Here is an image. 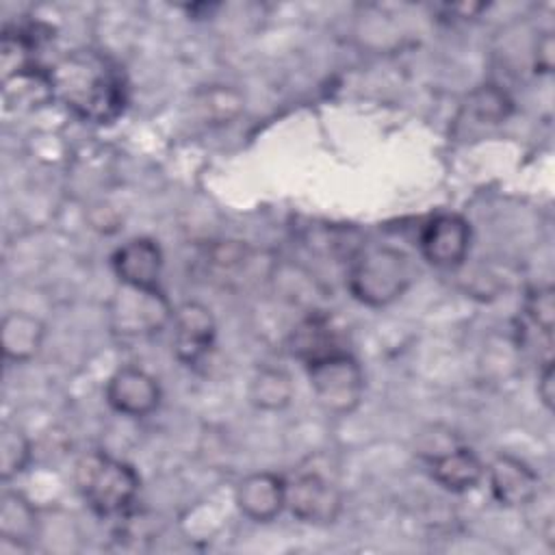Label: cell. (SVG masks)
<instances>
[{
    "instance_id": "cell-16",
    "label": "cell",
    "mask_w": 555,
    "mask_h": 555,
    "mask_svg": "<svg viewBox=\"0 0 555 555\" xmlns=\"http://www.w3.org/2000/svg\"><path fill=\"white\" fill-rule=\"evenodd\" d=\"M37 509L20 492H4L0 499V538L4 544L26 548L37 538Z\"/></svg>"
},
{
    "instance_id": "cell-11",
    "label": "cell",
    "mask_w": 555,
    "mask_h": 555,
    "mask_svg": "<svg viewBox=\"0 0 555 555\" xmlns=\"http://www.w3.org/2000/svg\"><path fill=\"white\" fill-rule=\"evenodd\" d=\"M488 483L492 496L505 507H522L540 492V477L535 470L507 453H501L490 462Z\"/></svg>"
},
{
    "instance_id": "cell-19",
    "label": "cell",
    "mask_w": 555,
    "mask_h": 555,
    "mask_svg": "<svg viewBox=\"0 0 555 555\" xmlns=\"http://www.w3.org/2000/svg\"><path fill=\"white\" fill-rule=\"evenodd\" d=\"M470 111L477 115L479 121L499 124L512 111V100L503 89L496 85H483L470 95Z\"/></svg>"
},
{
    "instance_id": "cell-4",
    "label": "cell",
    "mask_w": 555,
    "mask_h": 555,
    "mask_svg": "<svg viewBox=\"0 0 555 555\" xmlns=\"http://www.w3.org/2000/svg\"><path fill=\"white\" fill-rule=\"evenodd\" d=\"M317 403L327 414H349L360 405L364 373L349 351H340L306 366Z\"/></svg>"
},
{
    "instance_id": "cell-3",
    "label": "cell",
    "mask_w": 555,
    "mask_h": 555,
    "mask_svg": "<svg viewBox=\"0 0 555 555\" xmlns=\"http://www.w3.org/2000/svg\"><path fill=\"white\" fill-rule=\"evenodd\" d=\"M410 258L395 247H366L353 254L347 288L364 306L384 308L397 301L412 284Z\"/></svg>"
},
{
    "instance_id": "cell-18",
    "label": "cell",
    "mask_w": 555,
    "mask_h": 555,
    "mask_svg": "<svg viewBox=\"0 0 555 555\" xmlns=\"http://www.w3.org/2000/svg\"><path fill=\"white\" fill-rule=\"evenodd\" d=\"M30 460V442L26 434L11 425L2 423L0 427V477L9 481L11 477L20 475Z\"/></svg>"
},
{
    "instance_id": "cell-9",
    "label": "cell",
    "mask_w": 555,
    "mask_h": 555,
    "mask_svg": "<svg viewBox=\"0 0 555 555\" xmlns=\"http://www.w3.org/2000/svg\"><path fill=\"white\" fill-rule=\"evenodd\" d=\"M108 405L132 418L152 414L160 403V386L156 377L137 366H121L106 382Z\"/></svg>"
},
{
    "instance_id": "cell-14",
    "label": "cell",
    "mask_w": 555,
    "mask_h": 555,
    "mask_svg": "<svg viewBox=\"0 0 555 555\" xmlns=\"http://www.w3.org/2000/svg\"><path fill=\"white\" fill-rule=\"evenodd\" d=\"M431 477L451 492H466L483 477V464L477 453L460 442L427 457Z\"/></svg>"
},
{
    "instance_id": "cell-21",
    "label": "cell",
    "mask_w": 555,
    "mask_h": 555,
    "mask_svg": "<svg viewBox=\"0 0 555 555\" xmlns=\"http://www.w3.org/2000/svg\"><path fill=\"white\" fill-rule=\"evenodd\" d=\"M553 35L544 33L538 43H535V52H533V67L540 74H548L553 69V61H555V52H553Z\"/></svg>"
},
{
    "instance_id": "cell-22",
    "label": "cell",
    "mask_w": 555,
    "mask_h": 555,
    "mask_svg": "<svg viewBox=\"0 0 555 555\" xmlns=\"http://www.w3.org/2000/svg\"><path fill=\"white\" fill-rule=\"evenodd\" d=\"M538 395L542 399V403L553 410V401H555V371H553V360L546 358L540 377H538Z\"/></svg>"
},
{
    "instance_id": "cell-8",
    "label": "cell",
    "mask_w": 555,
    "mask_h": 555,
    "mask_svg": "<svg viewBox=\"0 0 555 555\" xmlns=\"http://www.w3.org/2000/svg\"><path fill=\"white\" fill-rule=\"evenodd\" d=\"M171 325H173V336H171L173 353L182 364L193 366L212 349L217 323L208 306L199 301L180 304L173 310Z\"/></svg>"
},
{
    "instance_id": "cell-15",
    "label": "cell",
    "mask_w": 555,
    "mask_h": 555,
    "mask_svg": "<svg viewBox=\"0 0 555 555\" xmlns=\"http://www.w3.org/2000/svg\"><path fill=\"white\" fill-rule=\"evenodd\" d=\"M2 351L11 362H28L41 349L46 325L28 312H7L2 319Z\"/></svg>"
},
{
    "instance_id": "cell-2",
    "label": "cell",
    "mask_w": 555,
    "mask_h": 555,
    "mask_svg": "<svg viewBox=\"0 0 555 555\" xmlns=\"http://www.w3.org/2000/svg\"><path fill=\"white\" fill-rule=\"evenodd\" d=\"M76 490L98 516L126 514L139 494L137 470L108 453L89 451L74 466Z\"/></svg>"
},
{
    "instance_id": "cell-7",
    "label": "cell",
    "mask_w": 555,
    "mask_h": 555,
    "mask_svg": "<svg viewBox=\"0 0 555 555\" xmlns=\"http://www.w3.org/2000/svg\"><path fill=\"white\" fill-rule=\"evenodd\" d=\"M470 225L462 215L442 212L436 215L421 230L418 247L427 262L440 269L460 267L468 254Z\"/></svg>"
},
{
    "instance_id": "cell-13",
    "label": "cell",
    "mask_w": 555,
    "mask_h": 555,
    "mask_svg": "<svg viewBox=\"0 0 555 555\" xmlns=\"http://www.w3.org/2000/svg\"><path fill=\"white\" fill-rule=\"evenodd\" d=\"M163 269V251L152 238H130L113 254V271L121 284L156 288Z\"/></svg>"
},
{
    "instance_id": "cell-17",
    "label": "cell",
    "mask_w": 555,
    "mask_h": 555,
    "mask_svg": "<svg viewBox=\"0 0 555 555\" xmlns=\"http://www.w3.org/2000/svg\"><path fill=\"white\" fill-rule=\"evenodd\" d=\"M249 399L260 410H282L293 399V382L282 369L264 366L256 373L249 386Z\"/></svg>"
},
{
    "instance_id": "cell-5",
    "label": "cell",
    "mask_w": 555,
    "mask_h": 555,
    "mask_svg": "<svg viewBox=\"0 0 555 555\" xmlns=\"http://www.w3.org/2000/svg\"><path fill=\"white\" fill-rule=\"evenodd\" d=\"M111 327L121 338H141L171 323L173 310L158 288L121 284L111 299Z\"/></svg>"
},
{
    "instance_id": "cell-10",
    "label": "cell",
    "mask_w": 555,
    "mask_h": 555,
    "mask_svg": "<svg viewBox=\"0 0 555 555\" xmlns=\"http://www.w3.org/2000/svg\"><path fill=\"white\" fill-rule=\"evenodd\" d=\"M291 353L301 360L306 366L323 360L327 356L347 351L343 343V332L336 325L334 317L323 310H314L306 314L288 336Z\"/></svg>"
},
{
    "instance_id": "cell-1",
    "label": "cell",
    "mask_w": 555,
    "mask_h": 555,
    "mask_svg": "<svg viewBox=\"0 0 555 555\" xmlns=\"http://www.w3.org/2000/svg\"><path fill=\"white\" fill-rule=\"evenodd\" d=\"M46 80L52 98L91 124L115 121L128 104V80L121 65L91 48L61 56L46 69Z\"/></svg>"
},
{
    "instance_id": "cell-20",
    "label": "cell",
    "mask_w": 555,
    "mask_h": 555,
    "mask_svg": "<svg viewBox=\"0 0 555 555\" xmlns=\"http://www.w3.org/2000/svg\"><path fill=\"white\" fill-rule=\"evenodd\" d=\"M525 312L529 321L551 340L555 330V293L551 286H538L529 291L525 299Z\"/></svg>"
},
{
    "instance_id": "cell-12",
    "label": "cell",
    "mask_w": 555,
    "mask_h": 555,
    "mask_svg": "<svg viewBox=\"0 0 555 555\" xmlns=\"http://www.w3.org/2000/svg\"><path fill=\"white\" fill-rule=\"evenodd\" d=\"M234 501L249 520L269 522L286 507V479L273 473H251L236 486Z\"/></svg>"
},
{
    "instance_id": "cell-6",
    "label": "cell",
    "mask_w": 555,
    "mask_h": 555,
    "mask_svg": "<svg viewBox=\"0 0 555 555\" xmlns=\"http://www.w3.org/2000/svg\"><path fill=\"white\" fill-rule=\"evenodd\" d=\"M286 507L308 525H332L343 512L338 486L319 473H297L286 479Z\"/></svg>"
}]
</instances>
